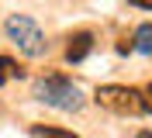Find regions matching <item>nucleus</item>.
<instances>
[{"label":"nucleus","instance_id":"nucleus-1","mask_svg":"<svg viewBox=\"0 0 152 138\" xmlns=\"http://www.w3.org/2000/svg\"><path fill=\"white\" fill-rule=\"evenodd\" d=\"M35 97L45 100L48 107H59V110H80L83 107V93L73 80L66 76H42L35 83Z\"/></svg>","mask_w":152,"mask_h":138},{"label":"nucleus","instance_id":"nucleus-2","mask_svg":"<svg viewBox=\"0 0 152 138\" xmlns=\"http://www.w3.org/2000/svg\"><path fill=\"white\" fill-rule=\"evenodd\" d=\"M94 100L100 104V107L114 110V114H145L142 90H135V86H118V83H107V86H97Z\"/></svg>","mask_w":152,"mask_h":138},{"label":"nucleus","instance_id":"nucleus-3","mask_svg":"<svg viewBox=\"0 0 152 138\" xmlns=\"http://www.w3.org/2000/svg\"><path fill=\"white\" fill-rule=\"evenodd\" d=\"M4 31H7V38L24 55H42L45 52V35H42V28L31 18H24V14H10V18L4 21Z\"/></svg>","mask_w":152,"mask_h":138},{"label":"nucleus","instance_id":"nucleus-4","mask_svg":"<svg viewBox=\"0 0 152 138\" xmlns=\"http://www.w3.org/2000/svg\"><path fill=\"white\" fill-rule=\"evenodd\" d=\"M90 48H94V35L90 31H76L69 38V45H66V59L69 62H83L86 55H90Z\"/></svg>","mask_w":152,"mask_h":138},{"label":"nucleus","instance_id":"nucleus-5","mask_svg":"<svg viewBox=\"0 0 152 138\" xmlns=\"http://www.w3.org/2000/svg\"><path fill=\"white\" fill-rule=\"evenodd\" d=\"M135 52L152 55V24H138V31H135Z\"/></svg>","mask_w":152,"mask_h":138},{"label":"nucleus","instance_id":"nucleus-6","mask_svg":"<svg viewBox=\"0 0 152 138\" xmlns=\"http://www.w3.org/2000/svg\"><path fill=\"white\" fill-rule=\"evenodd\" d=\"M14 76H24V69H21L18 62H14V59H7V55H0V86H4V83L7 80H14Z\"/></svg>","mask_w":152,"mask_h":138},{"label":"nucleus","instance_id":"nucleus-7","mask_svg":"<svg viewBox=\"0 0 152 138\" xmlns=\"http://www.w3.org/2000/svg\"><path fill=\"white\" fill-rule=\"evenodd\" d=\"M35 135L38 138H76L73 131H66V128H45V124H35Z\"/></svg>","mask_w":152,"mask_h":138},{"label":"nucleus","instance_id":"nucleus-8","mask_svg":"<svg viewBox=\"0 0 152 138\" xmlns=\"http://www.w3.org/2000/svg\"><path fill=\"white\" fill-rule=\"evenodd\" d=\"M142 100H145V114H152V83L142 90Z\"/></svg>","mask_w":152,"mask_h":138},{"label":"nucleus","instance_id":"nucleus-9","mask_svg":"<svg viewBox=\"0 0 152 138\" xmlns=\"http://www.w3.org/2000/svg\"><path fill=\"white\" fill-rule=\"evenodd\" d=\"M135 7H145V10H152V0H132Z\"/></svg>","mask_w":152,"mask_h":138},{"label":"nucleus","instance_id":"nucleus-10","mask_svg":"<svg viewBox=\"0 0 152 138\" xmlns=\"http://www.w3.org/2000/svg\"><path fill=\"white\" fill-rule=\"evenodd\" d=\"M138 138H152V131H138Z\"/></svg>","mask_w":152,"mask_h":138}]
</instances>
